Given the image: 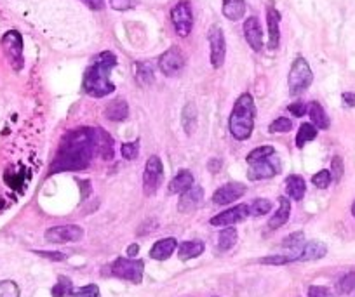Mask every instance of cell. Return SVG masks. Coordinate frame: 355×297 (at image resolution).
<instances>
[{
  "instance_id": "cell-1",
  "label": "cell",
  "mask_w": 355,
  "mask_h": 297,
  "mask_svg": "<svg viewBox=\"0 0 355 297\" xmlns=\"http://www.w3.org/2000/svg\"><path fill=\"white\" fill-rule=\"evenodd\" d=\"M96 150V127H82L68 132L63 138L56 158L51 164V172L84 171L91 165Z\"/></svg>"
},
{
  "instance_id": "cell-2",
  "label": "cell",
  "mask_w": 355,
  "mask_h": 297,
  "mask_svg": "<svg viewBox=\"0 0 355 297\" xmlns=\"http://www.w3.org/2000/svg\"><path fill=\"white\" fill-rule=\"evenodd\" d=\"M117 67V56L113 52L105 51L94 56L93 63L87 67L82 78L84 93L93 97H105L115 91V86L110 80V73Z\"/></svg>"
},
{
  "instance_id": "cell-3",
  "label": "cell",
  "mask_w": 355,
  "mask_h": 297,
  "mask_svg": "<svg viewBox=\"0 0 355 297\" xmlns=\"http://www.w3.org/2000/svg\"><path fill=\"white\" fill-rule=\"evenodd\" d=\"M255 117L256 106L253 96L247 93L240 94L233 104L230 119H228V129L237 141H246L247 138H251L253 129H255Z\"/></svg>"
},
{
  "instance_id": "cell-4",
  "label": "cell",
  "mask_w": 355,
  "mask_h": 297,
  "mask_svg": "<svg viewBox=\"0 0 355 297\" xmlns=\"http://www.w3.org/2000/svg\"><path fill=\"white\" fill-rule=\"evenodd\" d=\"M312 80H314V73H312L310 70V64L307 63L305 58H296L291 70H289L288 77L289 94H291V96H299V94H303L310 87Z\"/></svg>"
},
{
  "instance_id": "cell-5",
  "label": "cell",
  "mask_w": 355,
  "mask_h": 297,
  "mask_svg": "<svg viewBox=\"0 0 355 297\" xmlns=\"http://www.w3.org/2000/svg\"><path fill=\"white\" fill-rule=\"evenodd\" d=\"M110 275L117 276V278L128 280L131 283H141L143 272H145V263L141 259H126V257H119L113 261L108 268Z\"/></svg>"
},
{
  "instance_id": "cell-6",
  "label": "cell",
  "mask_w": 355,
  "mask_h": 297,
  "mask_svg": "<svg viewBox=\"0 0 355 297\" xmlns=\"http://www.w3.org/2000/svg\"><path fill=\"white\" fill-rule=\"evenodd\" d=\"M162 179H164V167H162L161 158L157 155H152L146 160L145 172H143V191H145V195L152 197V195L157 193L162 185Z\"/></svg>"
},
{
  "instance_id": "cell-7",
  "label": "cell",
  "mask_w": 355,
  "mask_h": 297,
  "mask_svg": "<svg viewBox=\"0 0 355 297\" xmlns=\"http://www.w3.org/2000/svg\"><path fill=\"white\" fill-rule=\"evenodd\" d=\"M282 171L281 167V160L279 156L273 155L268 156V158L258 160V162H253L249 164V169H247V179L249 181H260V179H270L273 176H277Z\"/></svg>"
},
{
  "instance_id": "cell-8",
  "label": "cell",
  "mask_w": 355,
  "mask_h": 297,
  "mask_svg": "<svg viewBox=\"0 0 355 297\" xmlns=\"http://www.w3.org/2000/svg\"><path fill=\"white\" fill-rule=\"evenodd\" d=\"M2 49H4L5 56L11 61L14 70H21L25 60H23V37L19 32L9 30L2 37Z\"/></svg>"
},
{
  "instance_id": "cell-9",
  "label": "cell",
  "mask_w": 355,
  "mask_h": 297,
  "mask_svg": "<svg viewBox=\"0 0 355 297\" xmlns=\"http://www.w3.org/2000/svg\"><path fill=\"white\" fill-rule=\"evenodd\" d=\"M171 21L174 25L176 34L180 37H188L194 26V14H192V8L187 0H181L172 8L171 11Z\"/></svg>"
},
{
  "instance_id": "cell-10",
  "label": "cell",
  "mask_w": 355,
  "mask_h": 297,
  "mask_svg": "<svg viewBox=\"0 0 355 297\" xmlns=\"http://www.w3.org/2000/svg\"><path fill=\"white\" fill-rule=\"evenodd\" d=\"M207 40L211 45V64L214 68H221L225 63V56H227V42H225V34L220 26H211Z\"/></svg>"
},
{
  "instance_id": "cell-11",
  "label": "cell",
  "mask_w": 355,
  "mask_h": 297,
  "mask_svg": "<svg viewBox=\"0 0 355 297\" xmlns=\"http://www.w3.org/2000/svg\"><path fill=\"white\" fill-rule=\"evenodd\" d=\"M159 68L165 77H176L185 68V56L181 49L171 47L159 58Z\"/></svg>"
},
{
  "instance_id": "cell-12",
  "label": "cell",
  "mask_w": 355,
  "mask_h": 297,
  "mask_svg": "<svg viewBox=\"0 0 355 297\" xmlns=\"http://www.w3.org/2000/svg\"><path fill=\"white\" fill-rule=\"evenodd\" d=\"M84 237V230L77 224H63V226L49 228L45 231V240L53 243H70V241H79Z\"/></svg>"
},
{
  "instance_id": "cell-13",
  "label": "cell",
  "mask_w": 355,
  "mask_h": 297,
  "mask_svg": "<svg viewBox=\"0 0 355 297\" xmlns=\"http://www.w3.org/2000/svg\"><path fill=\"white\" fill-rule=\"evenodd\" d=\"M247 191V186L244 182L232 181L223 185L221 188H218L213 195V202L216 205H228L233 204L236 200H239L240 197H244Z\"/></svg>"
},
{
  "instance_id": "cell-14",
  "label": "cell",
  "mask_w": 355,
  "mask_h": 297,
  "mask_svg": "<svg viewBox=\"0 0 355 297\" xmlns=\"http://www.w3.org/2000/svg\"><path fill=\"white\" fill-rule=\"evenodd\" d=\"M247 217H249V205L242 204L214 215L213 219H211V224H213V226H232V224L242 223Z\"/></svg>"
},
{
  "instance_id": "cell-15",
  "label": "cell",
  "mask_w": 355,
  "mask_h": 297,
  "mask_svg": "<svg viewBox=\"0 0 355 297\" xmlns=\"http://www.w3.org/2000/svg\"><path fill=\"white\" fill-rule=\"evenodd\" d=\"M244 37L246 42L249 44V47L253 51L260 52L263 49V32L262 25H260V19L256 16H251L244 21Z\"/></svg>"
},
{
  "instance_id": "cell-16",
  "label": "cell",
  "mask_w": 355,
  "mask_h": 297,
  "mask_svg": "<svg viewBox=\"0 0 355 297\" xmlns=\"http://www.w3.org/2000/svg\"><path fill=\"white\" fill-rule=\"evenodd\" d=\"M328 254V247L322 243V241L312 240L308 243H303L301 249L296 254H293L295 261H299V263H307V261H319Z\"/></svg>"
},
{
  "instance_id": "cell-17",
  "label": "cell",
  "mask_w": 355,
  "mask_h": 297,
  "mask_svg": "<svg viewBox=\"0 0 355 297\" xmlns=\"http://www.w3.org/2000/svg\"><path fill=\"white\" fill-rule=\"evenodd\" d=\"M266 25H268V47L277 49L281 42V14L273 8L266 9Z\"/></svg>"
},
{
  "instance_id": "cell-18",
  "label": "cell",
  "mask_w": 355,
  "mask_h": 297,
  "mask_svg": "<svg viewBox=\"0 0 355 297\" xmlns=\"http://www.w3.org/2000/svg\"><path fill=\"white\" fill-rule=\"evenodd\" d=\"M204 200V191L201 186H192L190 190L181 193L180 202H178V211L180 212H192L198 207Z\"/></svg>"
},
{
  "instance_id": "cell-19",
  "label": "cell",
  "mask_w": 355,
  "mask_h": 297,
  "mask_svg": "<svg viewBox=\"0 0 355 297\" xmlns=\"http://www.w3.org/2000/svg\"><path fill=\"white\" fill-rule=\"evenodd\" d=\"M176 249H178L176 238H162L154 243V247L150 250V257L155 261H165L174 254Z\"/></svg>"
},
{
  "instance_id": "cell-20",
  "label": "cell",
  "mask_w": 355,
  "mask_h": 297,
  "mask_svg": "<svg viewBox=\"0 0 355 297\" xmlns=\"http://www.w3.org/2000/svg\"><path fill=\"white\" fill-rule=\"evenodd\" d=\"M289 214H291V202H289L288 197H281L279 198V209H277L275 214L268 221L270 230H277V228L284 226L289 219Z\"/></svg>"
},
{
  "instance_id": "cell-21",
  "label": "cell",
  "mask_w": 355,
  "mask_h": 297,
  "mask_svg": "<svg viewBox=\"0 0 355 297\" xmlns=\"http://www.w3.org/2000/svg\"><path fill=\"white\" fill-rule=\"evenodd\" d=\"M192 186H194V174L190 171H187V169H183V171L178 172L172 178V181L169 182V193L181 195L187 190H190Z\"/></svg>"
},
{
  "instance_id": "cell-22",
  "label": "cell",
  "mask_w": 355,
  "mask_h": 297,
  "mask_svg": "<svg viewBox=\"0 0 355 297\" xmlns=\"http://www.w3.org/2000/svg\"><path fill=\"white\" fill-rule=\"evenodd\" d=\"M105 117L112 122H122L129 117V106L124 99L110 101L108 106L105 108Z\"/></svg>"
},
{
  "instance_id": "cell-23",
  "label": "cell",
  "mask_w": 355,
  "mask_h": 297,
  "mask_svg": "<svg viewBox=\"0 0 355 297\" xmlns=\"http://www.w3.org/2000/svg\"><path fill=\"white\" fill-rule=\"evenodd\" d=\"M96 150L101 155V158L112 160L113 158V139L108 132L96 127Z\"/></svg>"
},
{
  "instance_id": "cell-24",
  "label": "cell",
  "mask_w": 355,
  "mask_h": 297,
  "mask_svg": "<svg viewBox=\"0 0 355 297\" xmlns=\"http://www.w3.org/2000/svg\"><path fill=\"white\" fill-rule=\"evenodd\" d=\"M308 115H310V120L312 123H314L315 127H317V130H325L329 129V126H331V122H329V117L328 113L324 112V108L321 106V103H317V101H312L310 104H308Z\"/></svg>"
},
{
  "instance_id": "cell-25",
  "label": "cell",
  "mask_w": 355,
  "mask_h": 297,
  "mask_svg": "<svg viewBox=\"0 0 355 297\" xmlns=\"http://www.w3.org/2000/svg\"><path fill=\"white\" fill-rule=\"evenodd\" d=\"M246 14L244 0H223V16L230 21H239Z\"/></svg>"
},
{
  "instance_id": "cell-26",
  "label": "cell",
  "mask_w": 355,
  "mask_h": 297,
  "mask_svg": "<svg viewBox=\"0 0 355 297\" xmlns=\"http://www.w3.org/2000/svg\"><path fill=\"white\" fill-rule=\"evenodd\" d=\"M305 190H307V185H305V179L301 176L293 174L286 179V191H288L289 198H293V200H301L303 195H305Z\"/></svg>"
},
{
  "instance_id": "cell-27",
  "label": "cell",
  "mask_w": 355,
  "mask_h": 297,
  "mask_svg": "<svg viewBox=\"0 0 355 297\" xmlns=\"http://www.w3.org/2000/svg\"><path fill=\"white\" fill-rule=\"evenodd\" d=\"M204 252V243L198 240H192V241H183L178 246V257L181 261H190L198 257L201 254Z\"/></svg>"
},
{
  "instance_id": "cell-28",
  "label": "cell",
  "mask_w": 355,
  "mask_h": 297,
  "mask_svg": "<svg viewBox=\"0 0 355 297\" xmlns=\"http://www.w3.org/2000/svg\"><path fill=\"white\" fill-rule=\"evenodd\" d=\"M181 126H183L185 132L192 136V132L197 127V106L194 103H187V106L181 112Z\"/></svg>"
},
{
  "instance_id": "cell-29",
  "label": "cell",
  "mask_w": 355,
  "mask_h": 297,
  "mask_svg": "<svg viewBox=\"0 0 355 297\" xmlns=\"http://www.w3.org/2000/svg\"><path fill=\"white\" fill-rule=\"evenodd\" d=\"M135 77L141 86H152L155 80L152 64L148 63H136L135 64Z\"/></svg>"
},
{
  "instance_id": "cell-30",
  "label": "cell",
  "mask_w": 355,
  "mask_h": 297,
  "mask_svg": "<svg viewBox=\"0 0 355 297\" xmlns=\"http://www.w3.org/2000/svg\"><path fill=\"white\" fill-rule=\"evenodd\" d=\"M315 138H317V127H315L314 123H303V126L299 127L298 134H296V146L303 148L308 141H312V139Z\"/></svg>"
},
{
  "instance_id": "cell-31",
  "label": "cell",
  "mask_w": 355,
  "mask_h": 297,
  "mask_svg": "<svg viewBox=\"0 0 355 297\" xmlns=\"http://www.w3.org/2000/svg\"><path fill=\"white\" fill-rule=\"evenodd\" d=\"M73 283L68 276H58L56 285L51 289V296L53 297H71L73 296Z\"/></svg>"
},
{
  "instance_id": "cell-32",
  "label": "cell",
  "mask_w": 355,
  "mask_h": 297,
  "mask_svg": "<svg viewBox=\"0 0 355 297\" xmlns=\"http://www.w3.org/2000/svg\"><path fill=\"white\" fill-rule=\"evenodd\" d=\"M237 241V230L236 228H225L220 231V237H218V249L220 250H230Z\"/></svg>"
},
{
  "instance_id": "cell-33",
  "label": "cell",
  "mask_w": 355,
  "mask_h": 297,
  "mask_svg": "<svg viewBox=\"0 0 355 297\" xmlns=\"http://www.w3.org/2000/svg\"><path fill=\"white\" fill-rule=\"evenodd\" d=\"M270 211H272V202L266 200V198H256L249 205V215H253V217H262V215L268 214Z\"/></svg>"
},
{
  "instance_id": "cell-34",
  "label": "cell",
  "mask_w": 355,
  "mask_h": 297,
  "mask_svg": "<svg viewBox=\"0 0 355 297\" xmlns=\"http://www.w3.org/2000/svg\"><path fill=\"white\" fill-rule=\"evenodd\" d=\"M275 148L273 146H260V148H255L253 152L247 155V164H253V162H258V160L268 158V156L275 155Z\"/></svg>"
},
{
  "instance_id": "cell-35",
  "label": "cell",
  "mask_w": 355,
  "mask_h": 297,
  "mask_svg": "<svg viewBox=\"0 0 355 297\" xmlns=\"http://www.w3.org/2000/svg\"><path fill=\"white\" fill-rule=\"evenodd\" d=\"M303 240H305L303 231H296V233L289 235V237L282 241V247H284V249H291V252L296 254L303 247Z\"/></svg>"
},
{
  "instance_id": "cell-36",
  "label": "cell",
  "mask_w": 355,
  "mask_h": 297,
  "mask_svg": "<svg viewBox=\"0 0 355 297\" xmlns=\"http://www.w3.org/2000/svg\"><path fill=\"white\" fill-rule=\"evenodd\" d=\"M331 181H333V176H331V172H329L328 169H324V171H319L317 174L312 178V182H314V186H317L319 190H325V188L331 185Z\"/></svg>"
},
{
  "instance_id": "cell-37",
  "label": "cell",
  "mask_w": 355,
  "mask_h": 297,
  "mask_svg": "<svg viewBox=\"0 0 355 297\" xmlns=\"http://www.w3.org/2000/svg\"><path fill=\"white\" fill-rule=\"evenodd\" d=\"M338 292L340 294H350L355 289V273L350 272L347 275H343L338 282Z\"/></svg>"
},
{
  "instance_id": "cell-38",
  "label": "cell",
  "mask_w": 355,
  "mask_h": 297,
  "mask_svg": "<svg viewBox=\"0 0 355 297\" xmlns=\"http://www.w3.org/2000/svg\"><path fill=\"white\" fill-rule=\"evenodd\" d=\"M0 297H19L18 283L12 282V280L0 282Z\"/></svg>"
},
{
  "instance_id": "cell-39",
  "label": "cell",
  "mask_w": 355,
  "mask_h": 297,
  "mask_svg": "<svg viewBox=\"0 0 355 297\" xmlns=\"http://www.w3.org/2000/svg\"><path fill=\"white\" fill-rule=\"evenodd\" d=\"M120 153H122V156L126 160H136L139 155V143H124V145L120 146Z\"/></svg>"
},
{
  "instance_id": "cell-40",
  "label": "cell",
  "mask_w": 355,
  "mask_h": 297,
  "mask_svg": "<svg viewBox=\"0 0 355 297\" xmlns=\"http://www.w3.org/2000/svg\"><path fill=\"white\" fill-rule=\"evenodd\" d=\"M293 129V122L289 119H286V117H281V119L273 120L272 123H270L268 130L272 134L275 132H289V130Z\"/></svg>"
},
{
  "instance_id": "cell-41",
  "label": "cell",
  "mask_w": 355,
  "mask_h": 297,
  "mask_svg": "<svg viewBox=\"0 0 355 297\" xmlns=\"http://www.w3.org/2000/svg\"><path fill=\"white\" fill-rule=\"evenodd\" d=\"M262 264H273V266H281V264H289L295 263V257L293 254H284V256H266L260 259Z\"/></svg>"
},
{
  "instance_id": "cell-42",
  "label": "cell",
  "mask_w": 355,
  "mask_h": 297,
  "mask_svg": "<svg viewBox=\"0 0 355 297\" xmlns=\"http://www.w3.org/2000/svg\"><path fill=\"white\" fill-rule=\"evenodd\" d=\"M71 297H100V287L96 283H89L86 287H80L79 290H73Z\"/></svg>"
},
{
  "instance_id": "cell-43",
  "label": "cell",
  "mask_w": 355,
  "mask_h": 297,
  "mask_svg": "<svg viewBox=\"0 0 355 297\" xmlns=\"http://www.w3.org/2000/svg\"><path fill=\"white\" fill-rule=\"evenodd\" d=\"M331 176H333L334 181H340L341 176H343V160L340 158V156H334L333 160H331Z\"/></svg>"
},
{
  "instance_id": "cell-44",
  "label": "cell",
  "mask_w": 355,
  "mask_h": 297,
  "mask_svg": "<svg viewBox=\"0 0 355 297\" xmlns=\"http://www.w3.org/2000/svg\"><path fill=\"white\" fill-rule=\"evenodd\" d=\"M308 297H333L331 290L322 285H312L308 289Z\"/></svg>"
},
{
  "instance_id": "cell-45",
  "label": "cell",
  "mask_w": 355,
  "mask_h": 297,
  "mask_svg": "<svg viewBox=\"0 0 355 297\" xmlns=\"http://www.w3.org/2000/svg\"><path fill=\"white\" fill-rule=\"evenodd\" d=\"M288 110H289V112H291L295 117H303V115H305V113L308 112V106H307V104H305V103H301V101H296V103L289 104Z\"/></svg>"
},
{
  "instance_id": "cell-46",
  "label": "cell",
  "mask_w": 355,
  "mask_h": 297,
  "mask_svg": "<svg viewBox=\"0 0 355 297\" xmlns=\"http://www.w3.org/2000/svg\"><path fill=\"white\" fill-rule=\"evenodd\" d=\"M110 5L115 11H128L135 5V0H110Z\"/></svg>"
},
{
  "instance_id": "cell-47",
  "label": "cell",
  "mask_w": 355,
  "mask_h": 297,
  "mask_svg": "<svg viewBox=\"0 0 355 297\" xmlns=\"http://www.w3.org/2000/svg\"><path fill=\"white\" fill-rule=\"evenodd\" d=\"M35 254H38L41 257H45V259L49 261H65L67 259V256L61 252H45V250H34Z\"/></svg>"
},
{
  "instance_id": "cell-48",
  "label": "cell",
  "mask_w": 355,
  "mask_h": 297,
  "mask_svg": "<svg viewBox=\"0 0 355 297\" xmlns=\"http://www.w3.org/2000/svg\"><path fill=\"white\" fill-rule=\"evenodd\" d=\"M341 101H343V106L354 108L355 106V94L354 93H343V96H341Z\"/></svg>"
},
{
  "instance_id": "cell-49",
  "label": "cell",
  "mask_w": 355,
  "mask_h": 297,
  "mask_svg": "<svg viewBox=\"0 0 355 297\" xmlns=\"http://www.w3.org/2000/svg\"><path fill=\"white\" fill-rule=\"evenodd\" d=\"M84 2H86L91 9H94V11H101V9L105 8V2H103V0H84Z\"/></svg>"
},
{
  "instance_id": "cell-50",
  "label": "cell",
  "mask_w": 355,
  "mask_h": 297,
  "mask_svg": "<svg viewBox=\"0 0 355 297\" xmlns=\"http://www.w3.org/2000/svg\"><path fill=\"white\" fill-rule=\"evenodd\" d=\"M221 169V160H218V158H214V160H211L209 162V171L211 172H218Z\"/></svg>"
},
{
  "instance_id": "cell-51",
  "label": "cell",
  "mask_w": 355,
  "mask_h": 297,
  "mask_svg": "<svg viewBox=\"0 0 355 297\" xmlns=\"http://www.w3.org/2000/svg\"><path fill=\"white\" fill-rule=\"evenodd\" d=\"M139 254V246H136V243H133V246L128 247V256L129 257H136Z\"/></svg>"
},
{
  "instance_id": "cell-52",
  "label": "cell",
  "mask_w": 355,
  "mask_h": 297,
  "mask_svg": "<svg viewBox=\"0 0 355 297\" xmlns=\"http://www.w3.org/2000/svg\"><path fill=\"white\" fill-rule=\"evenodd\" d=\"M352 215H354V217H355V202H354V204H352Z\"/></svg>"
}]
</instances>
